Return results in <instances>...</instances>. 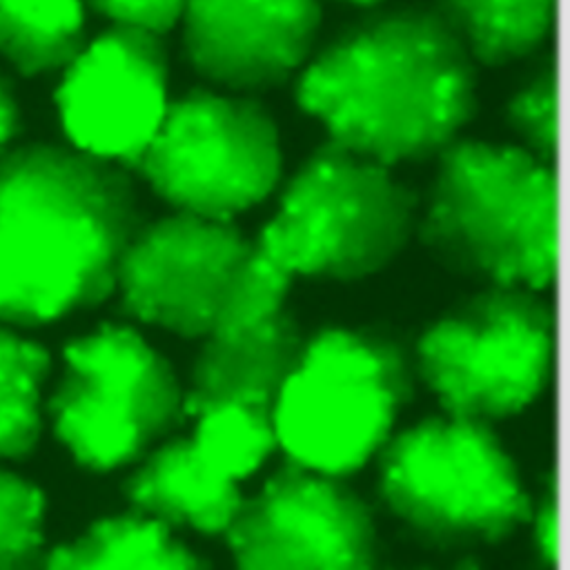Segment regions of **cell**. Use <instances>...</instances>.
Segmentation results:
<instances>
[{
    "instance_id": "cell-1",
    "label": "cell",
    "mask_w": 570,
    "mask_h": 570,
    "mask_svg": "<svg viewBox=\"0 0 570 570\" xmlns=\"http://www.w3.org/2000/svg\"><path fill=\"white\" fill-rule=\"evenodd\" d=\"M296 102L358 156L419 163L474 118L476 62L436 4H399L325 42L301 71Z\"/></svg>"
},
{
    "instance_id": "cell-2",
    "label": "cell",
    "mask_w": 570,
    "mask_h": 570,
    "mask_svg": "<svg viewBox=\"0 0 570 570\" xmlns=\"http://www.w3.org/2000/svg\"><path fill=\"white\" fill-rule=\"evenodd\" d=\"M145 225L125 167L71 145L0 160V321L38 327L105 301Z\"/></svg>"
},
{
    "instance_id": "cell-3",
    "label": "cell",
    "mask_w": 570,
    "mask_h": 570,
    "mask_svg": "<svg viewBox=\"0 0 570 570\" xmlns=\"http://www.w3.org/2000/svg\"><path fill=\"white\" fill-rule=\"evenodd\" d=\"M414 232L454 274L548 287L557 276L554 167L517 145L456 138L436 156Z\"/></svg>"
},
{
    "instance_id": "cell-4",
    "label": "cell",
    "mask_w": 570,
    "mask_h": 570,
    "mask_svg": "<svg viewBox=\"0 0 570 570\" xmlns=\"http://www.w3.org/2000/svg\"><path fill=\"white\" fill-rule=\"evenodd\" d=\"M289 283L292 276L232 220L176 212L138 229L114 292L142 323L209 338L281 309Z\"/></svg>"
},
{
    "instance_id": "cell-5",
    "label": "cell",
    "mask_w": 570,
    "mask_h": 570,
    "mask_svg": "<svg viewBox=\"0 0 570 570\" xmlns=\"http://www.w3.org/2000/svg\"><path fill=\"white\" fill-rule=\"evenodd\" d=\"M416 216V194L390 167L327 140L289 178L256 243L289 276L358 281L401 254Z\"/></svg>"
},
{
    "instance_id": "cell-6",
    "label": "cell",
    "mask_w": 570,
    "mask_h": 570,
    "mask_svg": "<svg viewBox=\"0 0 570 570\" xmlns=\"http://www.w3.org/2000/svg\"><path fill=\"white\" fill-rule=\"evenodd\" d=\"M379 494L421 541L494 546L530 521L514 459L485 421L425 419L379 450Z\"/></svg>"
},
{
    "instance_id": "cell-7",
    "label": "cell",
    "mask_w": 570,
    "mask_h": 570,
    "mask_svg": "<svg viewBox=\"0 0 570 570\" xmlns=\"http://www.w3.org/2000/svg\"><path fill=\"white\" fill-rule=\"evenodd\" d=\"M412 396V365L390 336L330 327L305 341L274 405L287 459L327 474L363 468Z\"/></svg>"
},
{
    "instance_id": "cell-8",
    "label": "cell",
    "mask_w": 570,
    "mask_h": 570,
    "mask_svg": "<svg viewBox=\"0 0 570 570\" xmlns=\"http://www.w3.org/2000/svg\"><path fill=\"white\" fill-rule=\"evenodd\" d=\"M45 414L78 465L111 472L140 459L185 410L167 358L134 327L105 323L65 345Z\"/></svg>"
},
{
    "instance_id": "cell-9",
    "label": "cell",
    "mask_w": 570,
    "mask_h": 570,
    "mask_svg": "<svg viewBox=\"0 0 570 570\" xmlns=\"http://www.w3.org/2000/svg\"><path fill=\"white\" fill-rule=\"evenodd\" d=\"M554 318L532 289L492 285L436 318L416 341L414 370L448 416L494 421L548 385Z\"/></svg>"
},
{
    "instance_id": "cell-10",
    "label": "cell",
    "mask_w": 570,
    "mask_h": 570,
    "mask_svg": "<svg viewBox=\"0 0 570 570\" xmlns=\"http://www.w3.org/2000/svg\"><path fill=\"white\" fill-rule=\"evenodd\" d=\"M281 163L278 127L258 100L191 89L167 105L134 169L176 212L232 220L272 194Z\"/></svg>"
},
{
    "instance_id": "cell-11",
    "label": "cell",
    "mask_w": 570,
    "mask_h": 570,
    "mask_svg": "<svg viewBox=\"0 0 570 570\" xmlns=\"http://www.w3.org/2000/svg\"><path fill=\"white\" fill-rule=\"evenodd\" d=\"M223 537L240 568L365 570L381 557L361 497L341 476L292 459L243 499Z\"/></svg>"
},
{
    "instance_id": "cell-12",
    "label": "cell",
    "mask_w": 570,
    "mask_h": 570,
    "mask_svg": "<svg viewBox=\"0 0 570 570\" xmlns=\"http://www.w3.org/2000/svg\"><path fill=\"white\" fill-rule=\"evenodd\" d=\"M163 33L111 24L60 71L53 102L71 147L134 169L167 111Z\"/></svg>"
},
{
    "instance_id": "cell-13",
    "label": "cell",
    "mask_w": 570,
    "mask_h": 570,
    "mask_svg": "<svg viewBox=\"0 0 570 570\" xmlns=\"http://www.w3.org/2000/svg\"><path fill=\"white\" fill-rule=\"evenodd\" d=\"M187 65L225 91L283 85L312 53L318 0H185L180 11Z\"/></svg>"
},
{
    "instance_id": "cell-14",
    "label": "cell",
    "mask_w": 570,
    "mask_h": 570,
    "mask_svg": "<svg viewBox=\"0 0 570 570\" xmlns=\"http://www.w3.org/2000/svg\"><path fill=\"white\" fill-rule=\"evenodd\" d=\"M303 347L298 321L285 307L249 327L205 338L183 392L185 414L198 416L223 403L272 407Z\"/></svg>"
},
{
    "instance_id": "cell-15",
    "label": "cell",
    "mask_w": 570,
    "mask_h": 570,
    "mask_svg": "<svg viewBox=\"0 0 570 570\" xmlns=\"http://www.w3.org/2000/svg\"><path fill=\"white\" fill-rule=\"evenodd\" d=\"M127 503L169 528L225 534L243 494L236 481L214 474L196 454L191 439H176L149 454L125 481Z\"/></svg>"
},
{
    "instance_id": "cell-16",
    "label": "cell",
    "mask_w": 570,
    "mask_h": 570,
    "mask_svg": "<svg viewBox=\"0 0 570 570\" xmlns=\"http://www.w3.org/2000/svg\"><path fill=\"white\" fill-rule=\"evenodd\" d=\"M40 566L185 570L209 563L176 539L169 525L131 508V512L102 517L71 541L45 550Z\"/></svg>"
},
{
    "instance_id": "cell-17",
    "label": "cell",
    "mask_w": 570,
    "mask_h": 570,
    "mask_svg": "<svg viewBox=\"0 0 570 570\" xmlns=\"http://www.w3.org/2000/svg\"><path fill=\"white\" fill-rule=\"evenodd\" d=\"M87 0H0V58L20 76L62 71L85 47Z\"/></svg>"
},
{
    "instance_id": "cell-18",
    "label": "cell",
    "mask_w": 570,
    "mask_h": 570,
    "mask_svg": "<svg viewBox=\"0 0 570 570\" xmlns=\"http://www.w3.org/2000/svg\"><path fill=\"white\" fill-rule=\"evenodd\" d=\"M474 62L503 67L534 53L550 36L554 0H439Z\"/></svg>"
},
{
    "instance_id": "cell-19",
    "label": "cell",
    "mask_w": 570,
    "mask_h": 570,
    "mask_svg": "<svg viewBox=\"0 0 570 570\" xmlns=\"http://www.w3.org/2000/svg\"><path fill=\"white\" fill-rule=\"evenodd\" d=\"M49 352L0 321V461L29 456L42 432Z\"/></svg>"
},
{
    "instance_id": "cell-20",
    "label": "cell",
    "mask_w": 570,
    "mask_h": 570,
    "mask_svg": "<svg viewBox=\"0 0 570 570\" xmlns=\"http://www.w3.org/2000/svg\"><path fill=\"white\" fill-rule=\"evenodd\" d=\"M191 445L220 479H245L278 445L272 407L258 403L214 405L198 414Z\"/></svg>"
},
{
    "instance_id": "cell-21",
    "label": "cell",
    "mask_w": 570,
    "mask_h": 570,
    "mask_svg": "<svg viewBox=\"0 0 570 570\" xmlns=\"http://www.w3.org/2000/svg\"><path fill=\"white\" fill-rule=\"evenodd\" d=\"M503 120L519 140V149L534 160L554 167L557 163V65L554 53H546L521 78L510 94Z\"/></svg>"
},
{
    "instance_id": "cell-22",
    "label": "cell",
    "mask_w": 570,
    "mask_h": 570,
    "mask_svg": "<svg viewBox=\"0 0 570 570\" xmlns=\"http://www.w3.org/2000/svg\"><path fill=\"white\" fill-rule=\"evenodd\" d=\"M45 510V494L31 479L0 468V570L40 566Z\"/></svg>"
},
{
    "instance_id": "cell-23",
    "label": "cell",
    "mask_w": 570,
    "mask_h": 570,
    "mask_svg": "<svg viewBox=\"0 0 570 570\" xmlns=\"http://www.w3.org/2000/svg\"><path fill=\"white\" fill-rule=\"evenodd\" d=\"M87 4L109 18L111 24H131L165 33L178 22L185 0H87Z\"/></svg>"
},
{
    "instance_id": "cell-24",
    "label": "cell",
    "mask_w": 570,
    "mask_h": 570,
    "mask_svg": "<svg viewBox=\"0 0 570 570\" xmlns=\"http://www.w3.org/2000/svg\"><path fill=\"white\" fill-rule=\"evenodd\" d=\"M532 541L543 566L554 568L559 563V539H557V485L554 476L546 479L539 503L530 512Z\"/></svg>"
},
{
    "instance_id": "cell-25",
    "label": "cell",
    "mask_w": 570,
    "mask_h": 570,
    "mask_svg": "<svg viewBox=\"0 0 570 570\" xmlns=\"http://www.w3.org/2000/svg\"><path fill=\"white\" fill-rule=\"evenodd\" d=\"M22 134V107L13 80L0 67V160L16 147Z\"/></svg>"
},
{
    "instance_id": "cell-26",
    "label": "cell",
    "mask_w": 570,
    "mask_h": 570,
    "mask_svg": "<svg viewBox=\"0 0 570 570\" xmlns=\"http://www.w3.org/2000/svg\"><path fill=\"white\" fill-rule=\"evenodd\" d=\"M345 2H352V4H374L379 0H345Z\"/></svg>"
}]
</instances>
